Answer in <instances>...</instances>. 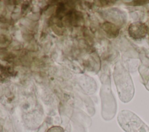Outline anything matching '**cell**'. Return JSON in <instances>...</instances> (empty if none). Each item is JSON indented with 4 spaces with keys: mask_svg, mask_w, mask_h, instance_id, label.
<instances>
[{
    "mask_svg": "<svg viewBox=\"0 0 149 132\" xmlns=\"http://www.w3.org/2000/svg\"><path fill=\"white\" fill-rule=\"evenodd\" d=\"M118 121L126 132H149V127L134 113L129 110L119 112Z\"/></svg>",
    "mask_w": 149,
    "mask_h": 132,
    "instance_id": "6da1fadb",
    "label": "cell"
},
{
    "mask_svg": "<svg viewBox=\"0 0 149 132\" xmlns=\"http://www.w3.org/2000/svg\"><path fill=\"white\" fill-rule=\"evenodd\" d=\"M129 35L135 39L139 40L146 37L148 33V27L141 22H136L131 23L128 28Z\"/></svg>",
    "mask_w": 149,
    "mask_h": 132,
    "instance_id": "7a4b0ae2",
    "label": "cell"
},
{
    "mask_svg": "<svg viewBox=\"0 0 149 132\" xmlns=\"http://www.w3.org/2000/svg\"><path fill=\"white\" fill-rule=\"evenodd\" d=\"M102 28L107 34L111 38L116 37L119 34V28L112 23L106 22L102 24Z\"/></svg>",
    "mask_w": 149,
    "mask_h": 132,
    "instance_id": "3957f363",
    "label": "cell"
},
{
    "mask_svg": "<svg viewBox=\"0 0 149 132\" xmlns=\"http://www.w3.org/2000/svg\"><path fill=\"white\" fill-rule=\"evenodd\" d=\"M47 132H64V130L59 126H53L49 128Z\"/></svg>",
    "mask_w": 149,
    "mask_h": 132,
    "instance_id": "277c9868",
    "label": "cell"
}]
</instances>
